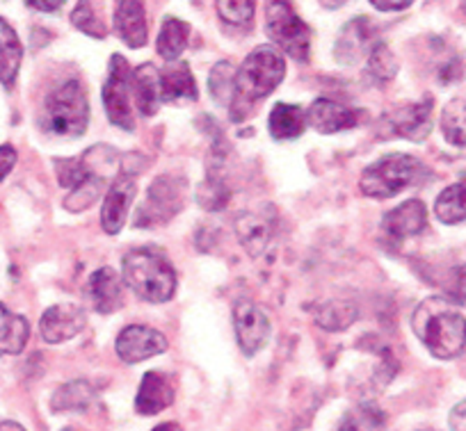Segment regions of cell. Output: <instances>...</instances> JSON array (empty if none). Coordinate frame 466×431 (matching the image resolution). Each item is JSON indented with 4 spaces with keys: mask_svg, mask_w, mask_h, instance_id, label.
<instances>
[{
    "mask_svg": "<svg viewBox=\"0 0 466 431\" xmlns=\"http://www.w3.org/2000/svg\"><path fill=\"white\" fill-rule=\"evenodd\" d=\"M451 429L466 431V399L457 404V406L451 411Z\"/></svg>",
    "mask_w": 466,
    "mask_h": 431,
    "instance_id": "obj_40",
    "label": "cell"
},
{
    "mask_svg": "<svg viewBox=\"0 0 466 431\" xmlns=\"http://www.w3.org/2000/svg\"><path fill=\"white\" fill-rule=\"evenodd\" d=\"M133 199H136V181H133V176L119 174L112 181V185L107 187L101 208V226L107 236H116V233L122 231L128 210L133 205Z\"/></svg>",
    "mask_w": 466,
    "mask_h": 431,
    "instance_id": "obj_16",
    "label": "cell"
},
{
    "mask_svg": "<svg viewBox=\"0 0 466 431\" xmlns=\"http://www.w3.org/2000/svg\"><path fill=\"white\" fill-rule=\"evenodd\" d=\"M187 42H190V25L186 21L177 19V16H167L160 25L158 42H156V48H158V55L167 62H178V57L186 51Z\"/></svg>",
    "mask_w": 466,
    "mask_h": 431,
    "instance_id": "obj_26",
    "label": "cell"
},
{
    "mask_svg": "<svg viewBox=\"0 0 466 431\" xmlns=\"http://www.w3.org/2000/svg\"><path fill=\"white\" fill-rule=\"evenodd\" d=\"M21 60H24V46H21L19 35L0 16V83L5 87L16 83Z\"/></svg>",
    "mask_w": 466,
    "mask_h": 431,
    "instance_id": "obj_24",
    "label": "cell"
},
{
    "mask_svg": "<svg viewBox=\"0 0 466 431\" xmlns=\"http://www.w3.org/2000/svg\"><path fill=\"white\" fill-rule=\"evenodd\" d=\"M215 7L228 25H248L254 19L257 0H215Z\"/></svg>",
    "mask_w": 466,
    "mask_h": 431,
    "instance_id": "obj_35",
    "label": "cell"
},
{
    "mask_svg": "<svg viewBox=\"0 0 466 431\" xmlns=\"http://www.w3.org/2000/svg\"><path fill=\"white\" fill-rule=\"evenodd\" d=\"M186 181L174 176H160L147 190V201L140 205L136 226L151 228L167 224L186 204Z\"/></svg>",
    "mask_w": 466,
    "mask_h": 431,
    "instance_id": "obj_8",
    "label": "cell"
},
{
    "mask_svg": "<svg viewBox=\"0 0 466 431\" xmlns=\"http://www.w3.org/2000/svg\"><path fill=\"white\" fill-rule=\"evenodd\" d=\"M151 431H181V426H178L177 422H163V425H158Z\"/></svg>",
    "mask_w": 466,
    "mask_h": 431,
    "instance_id": "obj_44",
    "label": "cell"
},
{
    "mask_svg": "<svg viewBox=\"0 0 466 431\" xmlns=\"http://www.w3.org/2000/svg\"><path fill=\"white\" fill-rule=\"evenodd\" d=\"M233 329L238 338V347L245 356H254L261 352L270 340V320L261 306L252 299H238L233 304Z\"/></svg>",
    "mask_w": 466,
    "mask_h": 431,
    "instance_id": "obj_9",
    "label": "cell"
},
{
    "mask_svg": "<svg viewBox=\"0 0 466 431\" xmlns=\"http://www.w3.org/2000/svg\"><path fill=\"white\" fill-rule=\"evenodd\" d=\"M116 356L122 358L128 366L154 358L167 349V338L158 329H151L145 325H131L116 336Z\"/></svg>",
    "mask_w": 466,
    "mask_h": 431,
    "instance_id": "obj_11",
    "label": "cell"
},
{
    "mask_svg": "<svg viewBox=\"0 0 466 431\" xmlns=\"http://www.w3.org/2000/svg\"><path fill=\"white\" fill-rule=\"evenodd\" d=\"M411 329L428 352L441 361L460 356L466 347V317L446 297L423 299L411 317Z\"/></svg>",
    "mask_w": 466,
    "mask_h": 431,
    "instance_id": "obj_1",
    "label": "cell"
},
{
    "mask_svg": "<svg viewBox=\"0 0 466 431\" xmlns=\"http://www.w3.org/2000/svg\"><path fill=\"white\" fill-rule=\"evenodd\" d=\"M16 165V149L12 144H3L0 146V181L15 169Z\"/></svg>",
    "mask_w": 466,
    "mask_h": 431,
    "instance_id": "obj_38",
    "label": "cell"
},
{
    "mask_svg": "<svg viewBox=\"0 0 466 431\" xmlns=\"http://www.w3.org/2000/svg\"><path fill=\"white\" fill-rule=\"evenodd\" d=\"M434 215L439 217V222L448 224H460L466 219V185L464 183H455V185L446 187L441 195L437 196V204H434Z\"/></svg>",
    "mask_w": 466,
    "mask_h": 431,
    "instance_id": "obj_27",
    "label": "cell"
},
{
    "mask_svg": "<svg viewBox=\"0 0 466 431\" xmlns=\"http://www.w3.org/2000/svg\"><path fill=\"white\" fill-rule=\"evenodd\" d=\"M101 192H103V178L92 176V174H89L80 185H76L74 190H69V196L65 199V208L76 215L83 213V210L92 208V205L96 204Z\"/></svg>",
    "mask_w": 466,
    "mask_h": 431,
    "instance_id": "obj_33",
    "label": "cell"
},
{
    "mask_svg": "<svg viewBox=\"0 0 466 431\" xmlns=\"http://www.w3.org/2000/svg\"><path fill=\"white\" fill-rule=\"evenodd\" d=\"M375 44H378V39H375V28L366 16L364 19L350 21V24L340 30L339 39H336V62L345 66L360 65L364 57L370 55Z\"/></svg>",
    "mask_w": 466,
    "mask_h": 431,
    "instance_id": "obj_14",
    "label": "cell"
},
{
    "mask_svg": "<svg viewBox=\"0 0 466 431\" xmlns=\"http://www.w3.org/2000/svg\"><path fill=\"white\" fill-rule=\"evenodd\" d=\"M124 283L140 299L165 304L177 293V272L163 254L154 249H133L122 258Z\"/></svg>",
    "mask_w": 466,
    "mask_h": 431,
    "instance_id": "obj_3",
    "label": "cell"
},
{
    "mask_svg": "<svg viewBox=\"0 0 466 431\" xmlns=\"http://www.w3.org/2000/svg\"><path fill=\"white\" fill-rule=\"evenodd\" d=\"M160 96L163 103H192L199 98L197 80L186 62H169L160 69Z\"/></svg>",
    "mask_w": 466,
    "mask_h": 431,
    "instance_id": "obj_20",
    "label": "cell"
},
{
    "mask_svg": "<svg viewBox=\"0 0 466 431\" xmlns=\"http://www.w3.org/2000/svg\"><path fill=\"white\" fill-rule=\"evenodd\" d=\"M441 133L452 146H466V101L452 98L441 112Z\"/></svg>",
    "mask_w": 466,
    "mask_h": 431,
    "instance_id": "obj_30",
    "label": "cell"
},
{
    "mask_svg": "<svg viewBox=\"0 0 466 431\" xmlns=\"http://www.w3.org/2000/svg\"><path fill=\"white\" fill-rule=\"evenodd\" d=\"M174 402V386L160 372H147L140 381L136 397V411L142 416H156L172 406Z\"/></svg>",
    "mask_w": 466,
    "mask_h": 431,
    "instance_id": "obj_21",
    "label": "cell"
},
{
    "mask_svg": "<svg viewBox=\"0 0 466 431\" xmlns=\"http://www.w3.org/2000/svg\"><path fill=\"white\" fill-rule=\"evenodd\" d=\"M414 0H370V5L380 12H400L407 10Z\"/></svg>",
    "mask_w": 466,
    "mask_h": 431,
    "instance_id": "obj_39",
    "label": "cell"
},
{
    "mask_svg": "<svg viewBox=\"0 0 466 431\" xmlns=\"http://www.w3.org/2000/svg\"><path fill=\"white\" fill-rule=\"evenodd\" d=\"M428 226V210H425L423 201L410 199L393 208L391 213L384 215L382 219V233L393 242H402L407 237H414L423 233Z\"/></svg>",
    "mask_w": 466,
    "mask_h": 431,
    "instance_id": "obj_18",
    "label": "cell"
},
{
    "mask_svg": "<svg viewBox=\"0 0 466 431\" xmlns=\"http://www.w3.org/2000/svg\"><path fill=\"white\" fill-rule=\"evenodd\" d=\"M42 128L57 137H80L89 124V103L80 80H66L48 94L42 107Z\"/></svg>",
    "mask_w": 466,
    "mask_h": 431,
    "instance_id": "obj_4",
    "label": "cell"
},
{
    "mask_svg": "<svg viewBox=\"0 0 466 431\" xmlns=\"http://www.w3.org/2000/svg\"><path fill=\"white\" fill-rule=\"evenodd\" d=\"M115 33L127 46H145L149 39V25L142 0H115Z\"/></svg>",
    "mask_w": 466,
    "mask_h": 431,
    "instance_id": "obj_19",
    "label": "cell"
},
{
    "mask_svg": "<svg viewBox=\"0 0 466 431\" xmlns=\"http://www.w3.org/2000/svg\"><path fill=\"white\" fill-rule=\"evenodd\" d=\"M266 25L272 42L290 55L293 60H309L311 51V30L298 16L290 3L286 0H268L266 7Z\"/></svg>",
    "mask_w": 466,
    "mask_h": 431,
    "instance_id": "obj_6",
    "label": "cell"
},
{
    "mask_svg": "<svg viewBox=\"0 0 466 431\" xmlns=\"http://www.w3.org/2000/svg\"><path fill=\"white\" fill-rule=\"evenodd\" d=\"M0 431H25V429L19 425V422L7 420V422H0Z\"/></svg>",
    "mask_w": 466,
    "mask_h": 431,
    "instance_id": "obj_43",
    "label": "cell"
},
{
    "mask_svg": "<svg viewBox=\"0 0 466 431\" xmlns=\"http://www.w3.org/2000/svg\"><path fill=\"white\" fill-rule=\"evenodd\" d=\"M307 130V110L293 103H277L268 116V133L277 142L298 139Z\"/></svg>",
    "mask_w": 466,
    "mask_h": 431,
    "instance_id": "obj_23",
    "label": "cell"
},
{
    "mask_svg": "<svg viewBox=\"0 0 466 431\" xmlns=\"http://www.w3.org/2000/svg\"><path fill=\"white\" fill-rule=\"evenodd\" d=\"M133 101L142 116H154L158 112L163 96H160V69L151 62L133 69Z\"/></svg>",
    "mask_w": 466,
    "mask_h": 431,
    "instance_id": "obj_22",
    "label": "cell"
},
{
    "mask_svg": "<svg viewBox=\"0 0 466 431\" xmlns=\"http://www.w3.org/2000/svg\"><path fill=\"white\" fill-rule=\"evenodd\" d=\"M382 125H387L389 135H398L410 142H423L432 130V98L391 110L384 115Z\"/></svg>",
    "mask_w": 466,
    "mask_h": 431,
    "instance_id": "obj_12",
    "label": "cell"
},
{
    "mask_svg": "<svg viewBox=\"0 0 466 431\" xmlns=\"http://www.w3.org/2000/svg\"><path fill=\"white\" fill-rule=\"evenodd\" d=\"M398 60L387 44L378 42L370 55L366 57V78L373 85H384L396 78Z\"/></svg>",
    "mask_w": 466,
    "mask_h": 431,
    "instance_id": "obj_29",
    "label": "cell"
},
{
    "mask_svg": "<svg viewBox=\"0 0 466 431\" xmlns=\"http://www.w3.org/2000/svg\"><path fill=\"white\" fill-rule=\"evenodd\" d=\"M94 399V390L87 381H71V384L62 386L53 397L51 408L56 413L62 411H83L89 406Z\"/></svg>",
    "mask_w": 466,
    "mask_h": 431,
    "instance_id": "obj_31",
    "label": "cell"
},
{
    "mask_svg": "<svg viewBox=\"0 0 466 431\" xmlns=\"http://www.w3.org/2000/svg\"><path fill=\"white\" fill-rule=\"evenodd\" d=\"M360 119V110L331 101V98H316L307 110V124L322 135H334L340 133V130L355 128Z\"/></svg>",
    "mask_w": 466,
    "mask_h": 431,
    "instance_id": "obj_17",
    "label": "cell"
},
{
    "mask_svg": "<svg viewBox=\"0 0 466 431\" xmlns=\"http://www.w3.org/2000/svg\"><path fill=\"white\" fill-rule=\"evenodd\" d=\"M25 3H28V7H33L37 12H57L66 0H25Z\"/></svg>",
    "mask_w": 466,
    "mask_h": 431,
    "instance_id": "obj_41",
    "label": "cell"
},
{
    "mask_svg": "<svg viewBox=\"0 0 466 431\" xmlns=\"http://www.w3.org/2000/svg\"><path fill=\"white\" fill-rule=\"evenodd\" d=\"M103 107L112 125L122 130H136V116H133V69L128 66L124 55H112L107 66V78L103 85Z\"/></svg>",
    "mask_w": 466,
    "mask_h": 431,
    "instance_id": "obj_7",
    "label": "cell"
},
{
    "mask_svg": "<svg viewBox=\"0 0 466 431\" xmlns=\"http://www.w3.org/2000/svg\"><path fill=\"white\" fill-rule=\"evenodd\" d=\"M316 325L325 331H345L357 320V308L348 302H325L313 311Z\"/></svg>",
    "mask_w": 466,
    "mask_h": 431,
    "instance_id": "obj_28",
    "label": "cell"
},
{
    "mask_svg": "<svg viewBox=\"0 0 466 431\" xmlns=\"http://www.w3.org/2000/svg\"><path fill=\"white\" fill-rule=\"evenodd\" d=\"M277 231V213L270 204H261L252 210H245L236 217V233L240 245L249 256H261L270 246Z\"/></svg>",
    "mask_w": 466,
    "mask_h": 431,
    "instance_id": "obj_10",
    "label": "cell"
},
{
    "mask_svg": "<svg viewBox=\"0 0 466 431\" xmlns=\"http://www.w3.org/2000/svg\"><path fill=\"white\" fill-rule=\"evenodd\" d=\"M425 176V167L407 154H391L364 169L360 190L370 199H391Z\"/></svg>",
    "mask_w": 466,
    "mask_h": 431,
    "instance_id": "obj_5",
    "label": "cell"
},
{
    "mask_svg": "<svg viewBox=\"0 0 466 431\" xmlns=\"http://www.w3.org/2000/svg\"><path fill=\"white\" fill-rule=\"evenodd\" d=\"M71 24L80 30V33L89 35L94 39H103L107 35L106 24L98 19V15L94 12V5L89 0H78V5L71 12Z\"/></svg>",
    "mask_w": 466,
    "mask_h": 431,
    "instance_id": "obj_34",
    "label": "cell"
},
{
    "mask_svg": "<svg viewBox=\"0 0 466 431\" xmlns=\"http://www.w3.org/2000/svg\"><path fill=\"white\" fill-rule=\"evenodd\" d=\"M451 295H452V302H455L457 306L466 308V265L464 267H457L455 272H452Z\"/></svg>",
    "mask_w": 466,
    "mask_h": 431,
    "instance_id": "obj_37",
    "label": "cell"
},
{
    "mask_svg": "<svg viewBox=\"0 0 466 431\" xmlns=\"http://www.w3.org/2000/svg\"><path fill=\"white\" fill-rule=\"evenodd\" d=\"M65 431H74V429H65Z\"/></svg>",
    "mask_w": 466,
    "mask_h": 431,
    "instance_id": "obj_45",
    "label": "cell"
},
{
    "mask_svg": "<svg viewBox=\"0 0 466 431\" xmlns=\"http://www.w3.org/2000/svg\"><path fill=\"white\" fill-rule=\"evenodd\" d=\"M56 172L60 185L69 187V190H74L76 185H80L89 176L83 160H56Z\"/></svg>",
    "mask_w": 466,
    "mask_h": 431,
    "instance_id": "obj_36",
    "label": "cell"
},
{
    "mask_svg": "<svg viewBox=\"0 0 466 431\" xmlns=\"http://www.w3.org/2000/svg\"><path fill=\"white\" fill-rule=\"evenodd\" d=\"M286 75V60L275 46H258L245 57L240 69L236 71V98L231 103V116L238 107H249L261 98L270 96Z\"/></svg>",
    "mask_w": 466,
    "mask_h": 431,
    "instance_id": "obj_2",
    "label": "cell"
},
{
    "mask_svg": "<svg viewBox=\"0 0 466 431\" xmlns=\"http://www.w3.org/2000/svg\"><path fill=\"white\" fill-rule=\"evenodd\" d=\"M85 325H87V316L83 308L74 306V304H57L42 316L39 334L46 343L60 345L76 338L85 329Z\"/></svg>",
    "mask_w": 466,
    "mask_h": 431,
    "instance_id": "obj_15",
    "label": "cell"
},
{
    "mask_svg": "<svg viewBox=\"0 0 466 431\" xmlns=\"http://www.w3.org/2000/svg\"><path fill=\"white\" fill-rule=\"evenodd\" d=\"M322 7H327V10H339V7H343L345 3H350V0H318Z\"/></svg>",
    "mask_w": 466,
    "mask_h": 431,
    "instance_id": "obj_42",
    "label": "cell"
},
{
    "mask_svg": "<svg viewBox=\"0 0 466 431\" xmlns=\"http://www.w3.org/2000/svg\"><path fill=\"white\" fill-rule=\"evenodd\" d=\"M85 299L101 316H110L124 306V276L112 267H98L85 283Z\"/></svg>",
    "mask_w": 466,
    "mask_h": 431,
    "instance_id": "obj_13",
    "label": "cell"
},
{
    "mask_svg": "<svg viewBox=\"0 0 466 431\" xmlns=\"http://www.w3.org/2000/svg\"><path fill=\"white\" fill-rule=\"evenodd\" d=\"M210 96L219 103V105H231L236 98V71L228 62H219L213 66L208 75Z\"/></svg>",
    "mask_w": 466,
    "mask_h": 431,
    "instance_id": "obj_32",
    "label": "cell"
},
{
    "mask_svg": "<svg viewBox=\"0 0 466 431\" xmlns=\"http://www.w3.org/2000/svg\"><path fill=\"white\" fill-rule=\"evenodd\" d=\"M30 325L24 316L12 313L5 304H0V356H15L28 345Z\"/></svg>",
    "mask_w": 466,
    "mask_h": 431,
    "instance_id": "obj_25",
    "label": "cell"
}]
</instances>
